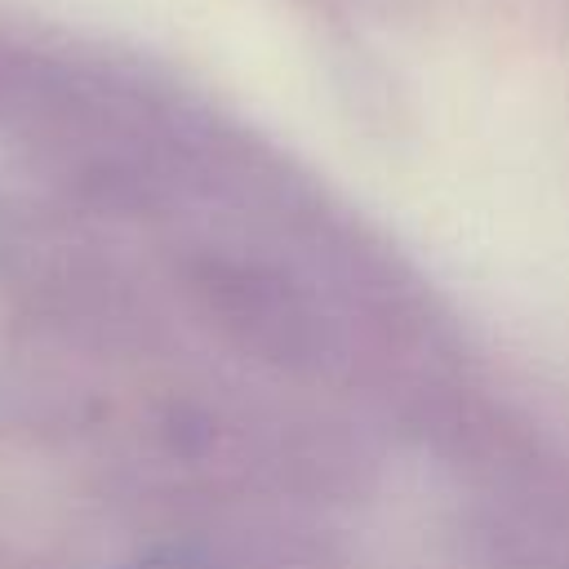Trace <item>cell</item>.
<instances>
[{"label":"cell","instance_id":"1","mask_svg":"<svg viewBox=\"0 0 569 569\" xmlns=\"http://www.w3.org/2000/svg\"><path fill=\"white\" fill-rule=\"evenodd\" d=\"M120 569H209L196 551H182V547H164V551H151L133 565H120Z\"/></svg>","mask_w":569,"mask_h":569}]
</instances>
